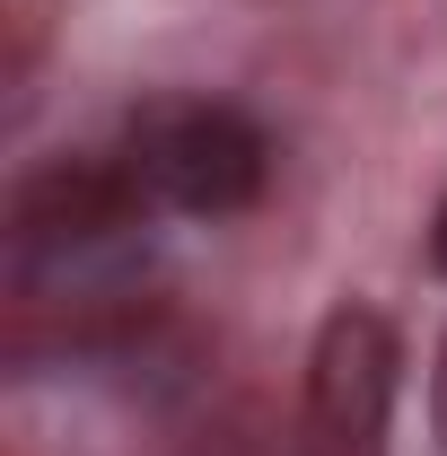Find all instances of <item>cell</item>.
I'll use <instances>...</instances> for the list:
<instances>
[{
    "instance_id": "5",
    "label": "cell",
    "mask_w": 447,
    "mask_h": 456,
    "mask_svg": "<svg viewBox=\"0 0 447 456\" xmlns=\"http://www.w3.org/2000/svg\"><path fill=\"white\" fill-rule=\"evenodd\" d=\"M439 430H447V360H439Z\"/></svg>"
},
{
    "instance_id": "4",
    "label": "cell",
    "mask_w": 447,
    "mask_h": 456,
    "mask_svg": "<svg viewBox=\"0 0 447 456\" xmlns=\"http://www.w3.org/2000/svg\"><path fill=\"white\" fill-rule=\"evenodd\" d=\"M430 273L447 281V193H439V211H430Z\"/></svg>"
},
{
    "instance_id": "3",
    "label": "cell",
    "mask_w": 447,
    "mask_h": 456,
    "mask_svg": "<svg viewBox=\"0 0 447 456\" xmlns=\"http://www.w3.org/2000/svg\"><path fill=\"white\" fill-rule=\"evenodd\" d=\"M394 403H403V334L378 307L342 298L307 342L298 456H394Z\"/></svg>"
},
{
    "instance_id": "2",
    "label": "cell",
    "mask_w": 447,
    "mask_h": 456,
    "mask_svg": "<svg viewBox=\"0 0 447 456\" xmlns=\"http://www.w3.org/2000/svg\"><path fill=\"white\" fill-rule=\"evenodd\" d=\"M123 167L141 175V193L184 220H237L264 202L272 184V141L264 123L228 97H158L132 114L123 132Z\"/></svg>"
},
{
    "instance_id": "1",
    "label": "cell",
    "mask_w": 447,
    "mask_h": 456,
    "mask_svg": "<svg viewBox=\"0 0 447 456\" xmlns=\"http://www.w3.org/2000/svg\"><path fill=\"white\" fill-rule=\"evenodd\" d=\"M150 220H158V202L123 167V150H79V159L27 167L9 193V289H18V307H70V298L114 289V273L132 264Z\"/></svg>"
}]
</instances>
